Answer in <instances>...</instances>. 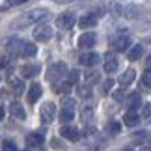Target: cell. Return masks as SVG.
<instances>
[{
    "mask_svg": "<svg viewBox=\"0 0 151 151\" xmlns=\"http://www.w3.org/2000/svg\"><path fill=\"white\" fill-rule=\"evenodd\" d=\"M11 88H13V91L17 95L22 93V90H24V82H22V78H13V80H11Z\"/></svg>",
    "mask_w": 151,
    "mask_h": 151,
    "instance_id": "obj_24",
    "label": "cell"
},
{
    "mask_svg": "<svg viewBox=\"0 0 151 151\" xmlns=\"http://www.w3.org/2000/svg\"><path fill=\"white\" fill-rule=\"evenodd\" d=\"M62 106H75V101L73 99H69V97H65V99H62Z\"/></svg>",
    "mask_w": 151,
    "mask_h": 151,
    "instance_id": "obj_33",
    "label": "cell"
},
{
    "mask_svg": "<svg viewBox=\"0 0 151 151\" xmlns=\"http://www.w3.org/2000/svg\"><path fill=\"white\" fill-rule=\"evenodd\" d=\"M95 41H97V36L93 32H86V34H82V36L78 37V47L80 49H91L95 45Z\"/></svg>",
    "mask_w": 151,
    "mask_h": 151,
    "instance_id": "obj_7",
    "label": "cell"
},
{
    "mask_svg": "<svg viewBox=\"0 0 151 151\" xmlns=\"http://www.w3.org/2000/svg\"><path fill=\"white\" fill-rule=\"evenodd\" d=\"M78 62L86 67H93V65H97V62H99V54H97V52H84V54H80Z\"/></svg>",
    "mask_w": 151,
    "mask_h": 151,
    "instance_id": "obj_8",
    "label": "cell"
},
{
    "mask_svg": "<svg viewBox=\"0 0 151 151\" xmlns=\"http://www.w3.org/2000/svg\"><path fill=\"white\" fill-rule=\"evenodd\" d=\"M129 45H131V37L129 36H118L112 41V47L116 50H119V52L121 50H127V49H129Z\"/></svg>",
    "mask_w": 151,
    "mask_h": 151,
    "instance_id": "obj_11",
    "label": "cell"
},
{
    "mask_svg": "<svg viewBox=\"0 0 151 151\" xmlns=\"http://www.w3.org/2000/svg\"><path fill=\"white\" fill-rule=\"evenodd\" d=\"M123 97H125V91L123 90H116L114 91V99L116 101H123Z\"/></svg>",
    "mask_w": 151,
    "mask_h": 151,
    "instance_id": "obj_31",
    "label": "cell"
},
{
    "mask_svg": "<svg viewBox=\"0 0 151 151\" xmlns=\"http://www.w3.org/2000/svg\"><path fill=\"white\" fill-rule=\"evenodd\" d=\"M22 2H24V0H6V6L2 9H6L8 6H17V4H22Z\"/></svg>",
    "mask_w": 151,
    "mask_h": 151,
    "instance_id": "obj_34",
    "label": "cell"
},
{
    "mask_svg": "<svg viewBox=\"0 0 151 151\" xmlns=\"http://www.w3.org/2000/svg\"><path fill=\"white\" fill-rule=\"evenodd\" d=\"M138 121H140V116H138L134 110H129V112L123 116V123H125L127 127H136Z\"/></svg>",
    "mask_w": 151,
    "mask_h": 151,
    "instance_id": "obj_13",
    "label": "cell"
},
{
    "mask_svg": "<svg viewBox=\"0 0 151 151\" xmlns=\"http://www.w3.org/2000/svg\"><path fill=\"white\" fill-rule=\"evenodd\" d=\"M65 75H67V65L63 62H56V63H52V65L49 67L47 80H50V82H60Z\"/></svg>",
    "mask_w": 151,
    "mask_h": 151,
    "instance_id": "obj_2",
    "label": "cell"
},
{
    "mask_svg": "<svg viewBox=\"0 0 151 151\" xmlns=\"http://www.w3.org/2000/svg\"><path fill=\"white\" fill-rule=\"evenodd\" d=\"M26 144L30 147H39L43 144V134H37V132H32V134L26 136Z\"/></svg>",
    "mask_w": 151,
    "mask_h": 151,
    "instance_id": "obj_18",
    "label": "cell"
},
{
    "mask_svg": "<svg viewBox=\"0 0 151 151\" xmlns=\"http://www.w3.org/2000/svg\"><path fill=\"white\" fill-rule=\"evenodd\" d=\"M39 114H41V121H43V123H50V121L56 118V104L52 101L43 103L41 108H39Z\"/></svg>",
    "mask_w": 151,
    "mask_h": 151,
    "instance_id": "obj_3",
    "label": "cell"
},
{
    "mask_svg": "<svg viewBox=\"0 0 151 151\" xmlns=\"http://www.w3.org/2000/svg\"><path fill=\"white\" fill-rule=\"evenodd\" d=\"M56 24L60 26L62 30H69V28H73V24H75V15L71 13V11H65V13L58 15Z\"/></svg>",
    "mask_w": 151,
    "mask_h": 151,
    "instance_id": "obj_5",
    "label": "cell"
},
{
    "mask_svg": "<svg viewBox=\"0 0 151 151\" xmlns=\"http://www.w3.org/2000/svg\"><path fill=\"white\" fill-rule=\"evenodd\" d=\"M49 15H50L49 9H43V8L26 11L24 15H21L19 19H15L13 22H11V28H26V26H30V24H37V22L45 21Z\"/></svg>",
    "mask_w": 151,
    "mask_h": 151,
    "instance_id": "obj_1",
    "label": "cell"
},
{
    "mask_svg": "<svg viewBox=\"0 0 151 151\" xmlns=\"http://www.w3.org/2000/svg\"><path fill=\"white\" fill-rule=\"evenodd\" d=\"M2 151H17L15 142H13V140H6V142L2 144Z\"/></svg>",
    "mask_w": 151,
    "mask_h": 151,
    "instance_id": "obj_29",
    "label": "cell"
},
{
    "mask_svg": "<svg viewBox=\"0 0 151 151\" xmlns=\"http://www.w3.org/2000/svg\"><path fill=\"white\" fill-rule=\"evenodd\" d=\"M60 134L63 138H67L69 142H78L80 140V131L77 127H73V125H63L60 129Z\"/></svg>",
    "mask_w": 151,
    "mask_h": 151,
    "instance_id": "obj_6",
    "label": "cell"
},
{
    "mask_svg": "<svg viewBox=\"0 0 151 151\" xmlns=\"http://www.w3.org/2000/svg\"><path fill=\"white\" fill-rule=\"evenodd\" d=\"M77 80H78V71H71V73H69V82L77 84Z\"/></svg>",
    "mask_w": 151,
    "mask_h": 151,
    "instance_id": "obj_32",
    "label": "cell"
},
{
    "mask_svg": "<svg viewBox=\"0 0 151 151\" xmlns=\"http://www.w3.org/2000/svg\"><path fill=\"white\" fill-rule=\"evenodd\" d=\"M142 114H144V118H151V103L144 104V110H142Z\"/></svg>",
    "mask_w": 151,
    "mask_h": 151,
    "instance_id": "obj_30",
    "label": "cell"
},
{
    "mask_svg": "<svg viewBox=\"0 0 151 151\" xmlns=\"http://www.w3.org/2000/svg\"><path fill=\"white\" fill-rule=\"evenodd\" d=\"M4 116H6V110H4L2 106H0V121H2V119H4Z\"/></svg>",
    "mask_w": 151,
    "mask_h": 151,
    "instance_id": "obj_37",
    "label": "cell"
},
{
    "mask_svg": "<svg viewBox=\"0 0 151 151\" xmlns=\"http://www.w3.org/2000/svg\"><path fill=\"white\" fill-rule=\"evenodd\" d=\"M97 21H99V17H97V13H88V15H82L78 21L80 28H93L97 24Z\"/></svg>",
    "mask_w": 151,
    "mask_h": 151,
    "instance_id": "obj_10",
    "label": "cell"
},
{
    "mask_svg": "<svg viewBox=\"0 0 151 151\" xmlns=\"http://www.w3.org/2000/svg\"><path fill=\"white\" fill-rule=\"evenodd\" d=\"M136 78V73H134V69H127V71L119 77V84L121 86H129L132 84V80Z\"/></svg>",
    "mask_w": 151,
    "mask_h": 151,
    "instance_id": "obj_17",
    "label": "cell"
},
{
    "mask_svg": "<svg viewBox=\"0 0 151 151\" xmlns=\"http://www.w3.org/2000/svg\"><path fill=\"white\" fill-rule=\"evenodd\" d=\"M8 65H9V58L0 56V67H8Z\"/></svg>",
    "mask_w": 151,
    "mask_h": 151,
    "instance_id": "obj_36",
    "label": "cell"
},
{
    "mask_svg": "<svg viewBox=\"0 0 151 151\" xmlns=\"http://www.w3.org/2000/svg\"><path fill=\"white\" fill-rule=\"evenodd\" d=\"M142 151H151V146H146V147H144Z\"/></svg>",
    "mask_w": 151,
    "mask_h": 151,
    "instance_id": "obj_39",
    "label": "cell"
},
{
    "mask_svg": "<svg viewBox=\"0 0 151 151\" xmlns=\"http://www.w3.org/2000/svg\"><path fill=\"white\" fill-rule=\"evenodd\" d=\"M84 78H86V84H95V82H99V73L97 71H86L84 75Z\"/></svg>",
    "mask_w": 151,
    "mask_h": 151,
    "instance_id": "obj_23",
    "label": "cell"
},
{
    "mask_svg": "<svg viewBox=\"0 0 151 151\" xmlns=\"http://www.w3.org/2000/svg\"><path fill=\"white\" fill-rule=\"evenodd\" d=\"M77 93L82 97V99H88V97L91 95V88H90V84H86V86H78V88H77Z\"/></svg>",
    "mask_w": 151,
    "mask_h": 151,
    "instance_id": "obj_25",
    "label": "cell"
},
{
    "mask_svg": "<svg viewBox=\"0 0 151 151\" xmlns=\"http://www.w3.org/2000/svg\"><path fill=\"white\" fill-rule=\"evenodd\" d=\"M34 39L39 43H45V41H49V39L52 37V28L49 24H37L36 28H34Z\"/></svg>",
    "mask_w": 151,
    "mask_h": 151,
    "instance_id": "obj_4",
    "label": "cell"
},
{
    "mask_svg": "<svg viewBox=\"0 0 151 151\" xmlns=\"http://www.w3.org/2000/svg\"><path fill=\"white\" fill-rule=\"evenodd\" d=\"M106 129H108V132H110V134H118V132L121 131V127H119V123H118V121H110V123L106 125Z\"/></svg>",
    "mask_w": 151,
    "mask_h": 151,
    "instance_id": "obj_26",
    "label": "cell"
},
{
    "mask_svg": "<svg viewBox=\"0 0 151 151\" xmlns=\"http://www.w3.org/2000/svg\"><path fill=\"white\" fill-rule=\"evenodd\" d=\"M41 93H43V88L39 84H32L30 86V91H28V101L30 103H36L39 97H41Z\"/></svg>",
    "mask_w": 151,
    "mask_h": 151,
    "instance_id": "obj_14",
    "label": "cell"
},
{
    "mask_svg": "<svg viewBox=\"0 0 151 151\" xmlns=\"http://www.w3.org/2000/svg\"><path fill=\"white\" fill-rule=\"evenodd\" d=\"M112 84H114V80H112V78H108L106 82H104V86H103V90H104V91H110V90H112Z\"/></svg>",
    "mask_w": 151,
    "mask_h": 151,
    "instance_id": "obj_35",
    "label": "cell"
},
{
    "mask_svg": "<svg viewBox=\"0 0 151 151\" xmlns=\"http://www.w3.org/2000/svg\"><path fill=\"white\" fill-rule=\"evenodd\" d=\"M118 65H119L118 58H116L112 52H108L106 58H104V71H106V73H114L116 69H118Z\"/></svg>",
    "mask_w": 151,
    "mask_h": 151,
    "instance_id": "obj_12",
    "label": "cell"
},
{
    "mask_svg": "<svg viewBox=\"0 0 151 151\" xmlns=\"http://www.w3.org/2000/svg\"><path fill=\"white\" fill-rule=\"evenodd\" d=\"M39 65L37 63H26V65H22L21 67V77L22 78H34L36 75H39Z\"/></svg>",
    "mask_w": 151,
    "mask_h": 151,
    "instance_id": "obj_9",
    "label": "cell"
},
{
    "mask_svg": "<svg viewBox=\"0 0 151 151\" xmlns=\"http://www.w3.org/2000/svg\"><path fill=\"white\" fill-rule=\"evenodd\" d=\"M142 84L146 86V88H151V69H146L142 75Z\"/></svg>",
    "mask_w": 151,
    "mask_h": 151,
    "instance_id": "obj_27",
    "label": "cell"
},
{
    "mask_svg": "<svg viewBox=\"0 0 151 151\" xmlns=\"http://www.w3.org/2000/svg\"><path fill=\"white\" fill-rule=\"evenodd\" d=\"M144 54V49H142V45H134L131 50H129V54H127V58H129L131 62H136V60H140Z\"/></svg>",
    "mask_w": 151,
    "mask_h": 151,
    "instance_id": "obj_20",
    "label": "cell"
},
{
    "mask_svg": "<svg viewBox=\"0 0 151 151\" xmlns=\"http://www.w3.org/2000/svg\"><path fill=\"white\" fill-rule=\"evenodd\" d=\"M146 63H147V69H151V56H147V60H146Z\"/></svg>",
    "mask_w": 151,
    "mask_h": 151,
    "instance_id": "obj_38",
    "label": "cell"
},
{
    "mask_svg": "<svg viewBox=\"0 0 151 151\" xmlns=\"http://www.w3.org/2000/svg\"><path fill=\"white\" fill-rule=\"evenodd\" d=\"M140 104H142V99H140V95H138V93H131L129 97H127V106H129L131 110L138 108Z\"/></svg>",
    "mask_w": 151,
    "mask_h": 151,
    "instance_id": "obj_22",
    "label": "cell"
},
{
    "mask_svg": "<svg viewBox=\"0 0 151 151\" xmlns=\"http://www.w3.org/2000/svg\"><path fill=\"white\" fill-rule=\"evenodd\" d=\"M34 54H37V47L34 43H24L22 45V50H21V56H26V58H30Z\"/></svg>",
    "mask_w": 151,
    "mask_h": 151,
    "instance_id": "obj_21",
    "label": "cell"
},
{
    "mask_svg": "<svg viewBox=\"0 0 151 151\" xmlns=\"http://www.w3.org/2000/svg\"><path fill=\"white\" fill-rule=\"evenodd\" d=\"M9 112L15 116L17 119H24L26 118V112H24V108H22V104L21 103H11V106H9Z\"/></svg>",
    "mask_w": 151,
    "mask_h": 151,
    "instance_id": "obj_15",
    "label": "cell"
},
{
    "mask_svg": "<svg viewBox=\"0 0 151 151\" xmlns=\"http://www.w3.org/2000/svg\"><path fill=\"white\" fill-rule=\"evenodd\" d=\"M22 43L21 39H9L8 41V50L11 52V54H21V50H22Z\"/></svg>",
    "mask_w": 151,
    "mask_h": 151,
    "instance_id": "obj_19",
    "label": "cell"
},
{
    "mask_svg": "<svg viewBox=\"0 0 151 151\" xmlns=\"http://www.w3.org/2000/svg\"><path fill=\"white\" fill-rule=\"evenodd\" d=\"M58 118H60L62 123H69V121L75 118V110H73L71 106H62V112H60V116H58Z\"/></svg>",
    "mask_w": 151,
    "mask_h": 151,
    "instance_id": "obj_16",
    "label": "cell"
},
{
    "mask_svg": "<svg viewBox=\"0 0 151 151\" xmlns=\"http://www.w3.org/2000/svg\"><path fill=\"white\" fill-rule=\"evenodd\" d=\"M71 82H69V80H67V82H62V84H58L56 86V91H58V93H65V91H69V90H71Z\"/></svg>",
    "mask_w": 151,
    "mask_h": 151,
    "instance_id": "obj_28",
    "label": "cell"
}]
</instances>
